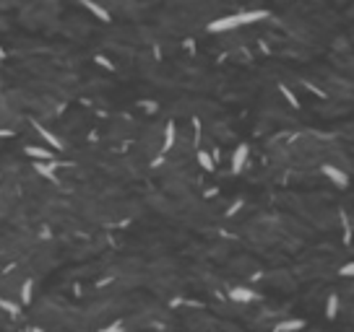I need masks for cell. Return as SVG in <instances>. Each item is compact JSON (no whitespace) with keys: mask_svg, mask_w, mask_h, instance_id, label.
Wrapping results in <instances>:
<instances>
[{"mask_svg":"<svg viewBox=\"0 0 354 332\" xmlns=\"http://www.w3.org/2000/svg\"><path fill=\"white\" fill-rule=\"evenodd\" d=\"M266 18H268L266 11H242V13H232V16L214 18V21L206 26V31H208V34H224V31L237 29V26H248V24H256V21H266Z\"/></svg>","mask_w":354,"mask_h":332,"instance_id":"1","label":"cell"},{"mask_svg":"<svg viewBox=\"0 0 354 332\" xmlns=\"http://www.w3.org/2000/svg\"><path fill=\"white\" fill-rule=\"evenodd\" d=\"M321 171H323V177H325V179L336 184V187H347V184H349L347 171H341L339 166H333V164H323V166H321Z\"/></svg>","mask_w":354,"mask_h":332,"instance_id":"2","label":"cell"},{"mask_svg":"<svg viewBox=\"0 0 354 332\" xmlns=\"http://www.w3.org/2000/svg\"><path fill=\"white\" fill-rule=\"evenodd\" d=\"M256 299H258V293L248 288V285H232L229 288V301H234V304H250Z\"/></svg>","mask_w":354,"mask_h":332,"instance_id":"3","label":"cell"},{"mask_svg":"<svg viewBox=\"0 0 354 332\" xmlns=\"http://www.w3.org/2000/svg\"><path fill=\"white\" fill-rule=\"evenodd\" d=\"M34 125V130H37V135L42 138V140H44V145H47V148H52V151H63V140H60V138L55 135V133H50L47 130V127H42L39 122H32Z\"/></svg>","mask_w":354,"mask_h":332,"instance_id":"4","label":"cell"},{"mask_svg":"<svg viewBox=\"0 0 354 332\" xmlns=\"http://www.w3.org/2000/svg\"><path fill=\"white\" fill-rule=\"evenodd\" d=\"M248 156H250V145L248 143H240L232 153V174H240L242 166L248 164Z\"/></svg>","mask_w":354,"mask_h":332,"instance_id":"5","label":"cell"},{"mask_svg":"<svg viewBox=\"0 0 354 332\" xmlns=\"http://www.w3.org/2000/svg\"><path fill=\"white\" fill-rule=\"evenodd\" d=\"M24 153L32 156L34 161H55V151H52V148H44V145H26Z\"/></svg>","mask_w":354,"mask_h":332,"instance_id":"6","label":"cell"},{"mask_svg":"<svg viewBox=\"0 0 354 332\" xmlns=\"http://www.w3.org/2000/svg\"><path fill=\"white\" fill-rule=\"evenodd\" d=\"M81 5H84L89 13H94V16L99 18V21H104V24H110V21H112L110 11H107V8H104L102 3H97V0H81Z\"/></svg>","mask_w":354,"mask_h":332,"instance_id":"7","label":"cell"},{"mask_svg":"<svg viewBox=\"0 0 354 332\" xmlns=\"http://www.w3.org/2000/svg\"><path fill=\"white\" fill-rule=\"evenodd\" d=\"M175 140H177V127H175V122H169L164 125V135H161V151L159 153H167L172 145H175Z\"/></svg>","mask_w":354,"mask_h":332,"instance_id":"8","label":"cell"},{"mask_svg":"<svg viewBox=\"0 0 354 332\" xmlns=\"http://www.w3.org/2000/svg\"><path fill=\"white\" fill-rule=\"evenodd\" d=\"M55 164L58 161H34V171L39 174V177H44L47 182H55Z\"/></svg>","mask_w":354,"mask_h":332,"instance_id":"9","label":"cell"},{"mask_svg":"<svg viewBox=\"0 0 354 332\" xmlns=\"http://www.w3.org/2000/svg\"><path fill=\"white\" fill-rule=\"evenodd\" d=\"M274 330L276 332H299V330H305V322L302 319H287V322H279Z\"/></svg>","mask_w":354,"mask_h":332,"instance_id":"10","label":"cell"},{"mask_svg":"<svg viewBox=\"0 0 354 332\" xmlns=\"http://www.w3.org/2000/svg\"><path fill=\"white\" fill-rule=\"evenodd\" d=\"M339 218H341V242L344 244H352V221L347 216V210H341Z\"/></svg>","mask_w":354,"mask_h":332,"instance_id":"11","label":"cell"},{"mask_svg":"<svg viewBox=\"0 0 354 332\" xmlns=\"http://www.w3.org/2000/svg\"><path fill=\"white\" fill-rule=\"evenodd\" d=\"M339 317V296L331 293L328 299H325V319H336Z\"/></svg>","mask_w":354,"mask_h":332,"instance_id":"12","label":"cell"},{"mask_svg":"<svg viewBox=\"0 0 354 332\" xmlns=\"http://www.w3.org/2000/svg\"><path fill=\"white\" fill-rule=\"evenodd\" d=\"M195 159H198V164H201V169H203V171H214V153H208V151H198V153H195Z\"/></svg>","mask_w":354,"mask_h":332,"instance_id":"13","label":"cell"},{"mask_svg":"<svg viewBox=\"0 0 354 332\" xmlns=\"http://www.w3.org/2000/svg\"><path fill=\"white\" fill-rule=\"evenodd\" d=\"M32 293H34V280L26 278L21 283V304H32Z\"/></svg>","mask_w":354,"mask_h":332,"instance_id":"14","label":"cell"},{"mask_svg":"<svg viewBox=\"0 0 354 332\" xmlns=\"http://www.w3.org/2000/svg\"><path fill=\"white\" fill-rule=\"evenodd\" d=\"M279 91H281V94H284V99H287V104H289V107H292V109H299V99L294 96V91H292V88L281 83V86H279Z\"/></svg>","mask_w":354,"mask_h":332,"instance_id":"15","label":"cell"},{"mask_svg":"<svg viewBox=\"0 0 354 332\" xmlns=\"http://www.w3.org/2000/svg\"><path fill=\"white\" fill-rule=\"evenodd\" d=\"M0 306H3L8 314H13V317H19V304H13L11 299H0Z\"/></svg>","mask_w":354,"mask_h":332,"instance_id":"16","label":"cell"},{"mask_svg":"<svg viewBox=\"0 0 354 332\" xmlns=\"http://www.w3.org/2000/svg\"><path fill=\"white\" fill-rule=\"evenodd\" d=\"M339 275H341V278H354V260L347 262V265H341L339 267Z\"/></svg>","mask_w":354,"mask_h":332,"instance_id":"17","label":"cell"},{"mask_svg":"<svg viewBox=\"0 0 354 332\" xmlns=\"http://www.w3.org/2000/svg\"><path fill=\"white\" fill-rule=\"evenodd\" d=\"M240 208H242V197H237V200H234V202H232V205H229V208H226V218H232V216H234V213H237V210H240Z\"/></svg>","mask_w":354,"mask_h":332,"instance_id":"18","label":"cell"},{"mask_svg":"<svg viewBox=\"0 0 354 332\" xmlns=\"http://www.w3.org/2000/svg\"><path fill=\"white\" fill-rule=\"evenodd\" d=\"M97 62H99V65H104L107 70H112V62H110V60H107V57H104V55H97Z\"/></svg>","mask_w":354,"mask_h":332,"instance_id":"19","label":"cell"},{"mask_svg":"<svg viewBox=\"0 0 354 332\" xmlns=\"http://www.w3.org/2000/svg\"><path fill=\"white\" fill-rule=\"evenodd\" d=\"M102 332H123V325H120V322H112V325H110V327H104Z\"/></svg>","mask_w":354,"mask_h":332,"instance_id":"20","label":"cell"},{"mask_svg":"<svg viewBox=\"0 0 354 332\" xmlns=\"http://www.w3.org/2000/svg\"><path fill=\"white\" fill-rule=\"evenodd\" d=\"M29 332H42V330H37V327H29Z\"/></svg>","mask_w":354,"mask_h":332,"instance_id":"21","label":"cell"},{"mask_svg":"<svg viewBox=\"0 0 354 332\" xmlns=\"http://www.w3.org/2000/svg\"><path fill=\"white\" fill-rule=\"evenodd\" d=\"M271 332H276V330H271Z\"/></svg>","mask_w":354,"mask_h":332,"instance_id":"22","label":"cell"}]
</instances>
